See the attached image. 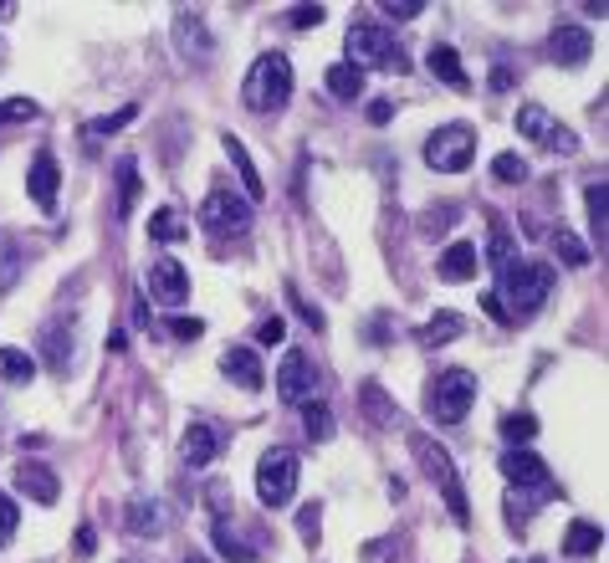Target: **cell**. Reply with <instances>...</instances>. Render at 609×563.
I'll list each match as a JSON object with an SVG mask.
<instances>
[{"mask_svg": "<svg viewBox=\"0 0 609 563\" xmlns=\"http://www.w3.org/2000/svg\"><path fill=\"white\" fill-rule=\"evenodd\" d=\"M553 292V267L548 262H512L507 272H497V302L507 308V318H528L538 313Z\"/></svg>", "mask_w": 609, "mask_h": 563, "instance_id": "obj_1", "label": "cell"}, {"mask_svg": "<svg viewBox=\"0 0 609 563\" xmlns=\"http://www.w3.org/2000/svg\"><path fill=\"white\" fill-rule=\"evenodd\" d=\"M246 108L251 113H282L287 98H292V62L282 52H267L256 57V67L246 72Z\"/></svg>", "mask_w": 609, "mask_h": 563, "instance_id": "obj_2", "label": "cell"}, {"mask_svg": "<svg viewBox=\"0 0 609 563\" xmlns=\"http://www.w3.org/2000/svg\"><path fill=\"white\" fill-rule=\"evenodd\" d=\"M348 67H384V72H405L410 67V57L400 52V41H395V31H384V26H374V21H359L354 31H348Z\"/></svg>", "mask_w": 609, "mask_h": 563, "instance_id": "obj_3", "label": "cell"}, {"mask_svg": "<svg viewBox=\"0 0 609 563\" xmlns=\"http://www.w3.org/2000/svg\"><path fill=\"white\" fill-rule=\"evenodd\" d=\"M476 405V374L466 369H446V374H435L430 384V400H425V415L435 425H461Z\"/></svg>", "mask_w": 609, "mask_h": 563, "instance_id": "obj_4", "label": "cell"}, {"mask_svg": "<svg viewBox=\"0 0 609 563\" xmlns=\"http://www.w3.org/2000/svg\"><path fill=\"white\" fill-rule=\"evenodd\" d=\"M471 154H476V128L471 123H446L425 139V164L435 169V175H461V169L471 164Z\"/></svg>", "mask_w": 609, "mask_h": 563, "instance_id": "obj_5", "label": "cell"}, {"mask_svg": "<svg viewBox=\"0 0 609 563\" xmlns=\"http://www.w3.org/2000/svg\"><path fill=\"white\" fill-rule=\"evenodd\" d=\"M292 492H297V451L277 446L256 466V497H261V507H287Z\"/></svg>", "mask_w": 609, "mask_h": 563, "instance_id": "obj_6", "label": "cell"}, {"mask_svg": "<svg viewBox=\"0 0 609 563\" xmlns=\"http://www.w3.org/2000/svg\"><path fill=\"white\" fill-rule=\"evenodd\" d=\"M415 456H420V466H425V476H430V482L441 487L446 507L456 512V523H466V517H471V507H466V492H461V476H456V466H451L446 446H435V441L415 436Z\"/></svg>", "mask_w": 609, "mask_h": 563, "instance_id": "obj_7", "label": "cell"}, {"mask_svg": "<svg viewBox=\"0 0 609 563\" xmlns=\"http://www.w3.org/2000/svg\"><path fill=\"white\" fill-rule=\"evenodd\" d=\"M277 395L287 405H313V395H318V369H313V359L302 354V349H292L282 359V369H277Z\"/></svg>", "mask_w": 609, "mask_h": 563, "instance_id": "obj_8", "label": "cell"}, {"mask_svg": "<svg viewBox=\"0 0 609 563\" xmlns=\"http://www.w3.org/2000/svg\"><path fill=\"white\" fill-rule=\"evenodd\" d=\"M200 226L205 231H221V236L246 231L251 226V200L246 195H205L200 200Z\"/></svg>", "mask_w": 609, "mask_h": 563, "instance_id": "obj_9", "label": "cell"}, {"mask_svg": "<svg viewBox=\"0 0 609 563\" xmlns=\"http://www.w3.org/2000/svg\"><path fill=\"white\" fill-rule=\"evenodd\" d=\"M57 190H62V169H57V154L41 149L31 159V175H26V195L36 210H57Z\"/></svg>", "mask_w": 609, "mask_h": 563, "instance_id": "obj_10", "label": "cell"}, {"mask_svg": "<svg viewBox=\"0 0 609 563\" xmlns=\"http://www.w3.org/2000/svg\"><path fill=\"white\" fill-rule=\"evenodd\" d=\"M589 52H594V31H584V26H553L548 57H553L558 67H584Z\"/></svg>", "mask_w": 609, "mask_h": 563, "instance_id": "obj_11", "label": "cell"}, {"mask_svg": "<svg viewBox=\"0 0 609 563\" xmlns=\"http://www.w3.org/2000/svg\"><path fill=\"white\" fill-rule=\"evenodd\" d=\"M174 41H180V52H185L195 67H205V62L215 57V41H210V31H205V21H200L195 11H180V16H174Z\"/></svg>", "mask_w": 609, "mask_h": 563, "instance_id": "obj_12", "label": "cell"}, {"mask_svg": "<svg viewBox=\"0 0 609 563\" xmlns=\"http://www.w3.org/2000/svg\"><path fill=\"white\" fill-rule=\"evenodd\" d=\"M502 476L512 487H553V476H548V466L533 456V451H522V446H512V451H502Z\"/></svg>", "mask_w": 609, "mask_h": 563, "instance_id": "obj_13", "label": "cell"}, {"mask_svg": "<svg viewBox=\"0 0 609 563\" xmlns=\"http://www.w3.org/2000/svg\"><path fill=\"white\" fill-rule=\"evenodd\" d=\"M149 292H154L159 302H169V308H180V302L190 297V277H185V267H180V262H169V256H159V262L149 267Z\"/></svg>", "mask_w": 609, "mask_h": 563, "instance_id": "obj_14", "label": "cell"}, {"mask_svg": "<svg viewBox=\"0 0 609 563\" xmlns=\"http://www.w3.org/2000/svg\"><path fill=\"white\" fill-rule=\"evenodd\" d=\"M16 487H21L31 502H41V507H52V502L62 497V487H57V471H52V466H41V461H21V471H16Z\"/></svg>", "mask_w": 609, "mask_h": 563, "instance_id": "obj_15", "label": "cell"}, {"mask_svg": "<svg viewBox=\"0 0 609 563\" xmlns=\"http://www.w3.org/2000/svg\"><path fill=\"white\" fill-rule=\"evenodd\" d=\"M221 374H226L231 384H241V389H261V384H267V369H261L256 349H226Z\"/></svg>", "mask_w": 609, "mask_h": 563, "instance_id": "obj_16", "label": "cell"}, {"mask_svg": "<svg viewBox=\"0 0 609 563\" xmlns=\"http://www.w3.org/2000/svg\"><path fill=\"white\" fill-rule=\"evenodd\" d=\"M430 72L435 77H441L446 82V88H456V93H466L471 88V77H466V67H461V57H456V47H446V41H435V47H430Z\"/></svg>", "mask_w": 609, "mask_h": 563, "instance_id": "obj_17", "label": "cell"}, {"mask_svg": "<svg viewBox=\"0 0 609 563\" xmlns=\"http://www.w3.org/2000/svg\"><path fill=\"white\" fill-rule=\"evenodd\" d=\"M435 272H441V282H466L476 277V246L471 241H451L441 251V262H435Z\"/></svg>", "mask_w": 609, "mask_h": 563, "instance_id": "obj_18", "label": "cell"}, {"mask_svg": "<svg viewBox=\"0 0 609 563\" xmlns=\"http://www.w3.org/2000/svg\"><path fill=\"white\" fill-rule=\"evenodd\" d=\"M221 144H226V154H231V164H236L241 185H246V200H261V195H267V185H261V175H256V164H251L246 144H241L236 134H221Z\"/></svg>", "mask_w": 609, "mask_h": 563, "instance_id": "obj_19", "label": "cell"}, {"mask_svg": "<svg viewBox=\"0 0 609 563\" xmlns=\"http://www.w3.org/2000/svg\"><path fill=\"white\" fill-rule=\"evenodd\" d=\"M128 533H139V538H159V533H164V507H159V502L134 497V502H128Z\"/></svg>", "mask_w": 609, "mask_h": 563, "instance_id": "obj_20", "label": "cell"}, {"mask_svg": "<svg viewBox=\"0 0 609 563\" xmlns=\"http://www.w3.org/2000/svg\"><path fill=\"white\" fill-rule=\"evenodd\" d=\"M215 451H221V441H215V430H210V425H190V430H185L180 456H185L190 466H210V461H215Z\"/></svg>", "mask_w": 609, "mask_h": 563, "instance_id": "obj_21", "label": "cell"}, {"mask_svg": "<svg viewBox=\"0 0 609 563\" xmlns=\"http://www.w3.org/2000/svg\"><path fill=\"white\" fill-rule=\"evenodd\" d=\"M456 333H461V318L456 313H435L430 323L415 328V343H420V349H441V343H451Z\"/></svg>", "mask_w": 609, "mask_h": 563, "instance_id": "obj_22", "label": "cell"}, {"mask_svg": "<svg viewBox=\"0 0 609 563\" xmlns=\"http://www.w3.org/2000/svg\"><path fill=\"white\" fill-rule=\"evenodd\" d=\"M0 379L6 384H31L36 379V354H26V349H0Z\"/></svg>", "mask_w": 609, "mask_h": 563, "instance_id": "obj_23", "label": "cell"}, {"mask_svg": "<svg viewBox=\"0 0 609 563\" xmlns=\"http://www.w3.org/2000/svg\"><path fill=\"white\" fill-rule=\"evenodd\" d=\"M328 93L343 98V103H354V98L364 93V72H359V67H348V62L328 67Z\"/></svg>", "mask_w": 609, "mask_h": 563, "instance_id": "obj_24", "label": "cell"}, {"mask_svg": "<svg viewBox=\"0 0 609 563\" xmlns=\"http://www.w3.org/2000/svg\"><path fill=\"white\" fill-rule=\"evenodd\" d=\"M584 195H589V231H594V241L604 246V236H609V185L599 180V185H589Z\"/></svg>", "mask_w": 609, "mask_h": 563, "instance_id": "obj_25", "label": "cell"}, {"mask_svg": "<svg viewBox=\"0 0 609 563\" xmlns=\"http://www.w3.org/2000/svg\"><path fill=\"white\" fill-rule=\"evenodd\" d=\"M21 272H26V256H21V246H16L11 236H0V292H11V287L21 282Z\"/></svg>", "mask_w": 609, "mask_h": 563, "instance_id": "obj_26", "label": "cell"}, {"mask_svg": "<svg viewBox=\"0 0 609 563\" xmlns=\"http://www.w3.org/2000/svg\"><path fill=\"white\" fill-rule=\"evenodd\" d=\"M41 354H47V364H52L57 374H67V369H72V333L62 338V323L47 328V338H41Z\"/></svg>", "mask_w": 609, "mask_h": 563, "instance_id": "obj_27", "label": "cell"}, {"mask_svg": "<svg viewBox=\"0 0 609 563\" xmlns=\"http://www.w3.org/2000/svg\"><path fill=\"white\" fill-rule=\"evenodd\" d=\"M599 543H604V528H599V523H574V528H569V538H563V548H569L574 558L599 553Z\"/></svg>", "mask_w": 609, "mask_h": 563, "instance_id": "obj_28", "label": "cell"}, {"mask_svg": "<svg viewBox=\"0 0 609 563\" xmlns=\"http://www.w3.org/2000/svg\"><path fill=\"white\" fill-rule=\"evenodd\" d=\"M210 538H215V548H221V553H226L231 563H256V553H251V548L241 543V533H236V528L215 523V528H210Z\"/></svg>", "mask_w": 609, "mask_h": 563, "instance_id": "obj_29", "label": "cell"}, {"mask_svg": "<svg viewBox=\"0 0 609 563\" xmlns=\"http://www.w3.org/2000/svg\"><path fill=\"white\" fill-rule=\"evenodd\" d=\"M517 134H522V139H548L553 123H548V113H543L538 103H522V108H517Z\"/></svg>", "mask_w": 609, "mask_h": 563, "instance_id": "obj_30", "label": "cell"}, {"mask_svg": "<svg viewBox=\"0 0 609 563\" xmlns=\"http://www.w3.org/2000/svg\"><path fill=\"white\" fill-rule=\"evenodd\" d=\"M134 200H139V169L134 159H118V215L134 210Z\"/></svg>", "mask_w": 609, "mask_h": 563, "instance_id": "obj_31", "label": "cell"}, {"mask_svg": "<svg viewBox=\"0 0 609 563\" xmlns=\"http://www.w3.org/2000/svg\"><path fill=\"white\" fill-rule=\"evenodd\" d=\"M149 236H154V241H180V236H185V221H180L174 210H154V215H149Z\"/></svg>", "mask_w": 609, "mask_h": 563, "instance_id": "obj_32", "label": "cell"}, {"mask_svg": "<svg viewBox=\"0 0 609 563\" xmlns=\"http://www.w3.org/2000/svg\"><path fill=\"white\" fill-rule=\"evenodd\" d=\"M538 436V420L533 415H502V441L522 446V441H533Z\"/></svg>", "mask_w": 609, "mask_h": 563, "instance_id": "obj_33", "label": "cell"}, {"mask_svg": "<svg viewBox=\"0 0 609 563\" xmlns=\"http://www.w3.org/2000/svg\"><path fill=\"white\" fill-rule=\"evenodd\" d=\"M302 425H308L313 441H328V436H333V415H328L323 405H302Z\"/></svg>", "mask_w": 609, "mask_h": 563, "instance_id": "obj_34", "label": "cell"}, {"mask_svg": "<svg viewBox=\"0 0 609 563\" xmlns=\"http://www.w3.org/2000/svg\"><path fill=\"white\" fill-rule=\"evenodd\" d=\"M492 175H497L502 185H522V180H528V164H522L517 154H497V164H492Z\"/></svg>", "mask_w": 609, "mask_h": 563, "instance_id": "obj_35", "label": "cell"}, {"mask_svg": "<svg viewBox=\"0 0 609 563\" xmlns=\"http://www.w3.org/2000/svg\"><path fill=\"white\" fill-rule=\"evenodd\" d=\"M487 256H492V267H497V272H507V267L517 262V251H512V236H507L502 226L492 231V251H487Z\"/></svg>", "mask_w": 609, "mask_h": 563, "instance_id": "obj_36", "label": "cell"}, {"mask_svg": "<svg viewBox=\"0 0 609 563\" xmlns=\"http://www.w3.org/2000/svg\"><path fill=\"white\" fill-rule=\"evenodd\" d=\"M41 108L31 98H11V103H0V123H31Z\"/></svg>", "mask_w": 609, "mask_h": 563, "instance_id": "obj_37", "label": "cell"}, {"mask_svg": "<svg viewBox=\"0 0 609 563\" xmlns=\"http://www.w3.org/2000/svg\"><path fill=\"white\" fill-rule=\"evenodd\" d=\"M553 246L563 251V262H569V267H584V262H589V251H584L569 231H553Z\"/></svg>", "mask_w": 609, "mask_h": 563, "instance_id": "obj_38", "label": "cell"}, {"mask_svg": "<svg viewBox=\"0 0 609 563\" xmlns=\"http://www.w3.org/2000/svg\"><path fill=\"white\" fill-rule=\"evenodd\" d=\"M318 517H323L318 502H308V507L297 512V533H302V543H318Z\"/></svg>", "mask_w": 609, "mask_h": 563, "instance_id": "obj_39", "label": "cell"}, {"mask_svg": "<svg viewBox=\"0 0 609 563\" xmlns=\"http://www.w3.org/2000/svg\"><path fill=\"white\" fill-rule=\"evenodd\" d=\"M134 118H139V108L128 103V108H118L113 118H98V123H93V134H118V128H128V123H134Z\"/></svg>", "mask_w": 609, "mask_h": 563, "instance_id": "obj_40", "label": "cell"}, {"mask_svg": "<svg viewBox=\"0 0 609 563\" xmlns=\"http://www.w3.org/2000/svg\"><path fill=\"white\" fill-rule=\"evenodd\" d=\"M287 297H292V308L302 313V323H308V328H323V313H318V308H313V302H308V297H302L297 287H287Z\"/></svg>", "mask_w": 609, "mask_h": 563, "instance_id": "obj_41", "label": "cell"}, {"mask_svg": "<svg viewBox=\"0 0 609 563\" xmlns=\"http://www.w3.org/2000/svg\"><path fill=\"white\" fill-rule=\"evenodd\" d=\"M425 6H415V0H384V16L389 21H415Z\"/></svg>", "mask_w": 609, "mask_h": 563, "instance_id": "obj_42", "label": "cell"}, {"mask_svg": "<svg viewBox=\"0 0 609 563\" xmlns=\"http://www.w3.org/2000/svg\"><path fill=\"white\" fill-rule=\"evenodd\" d=\"M169 333H174V338H200L205 323H200V318H169Z\"/></svg>", "mask_w": 609, "mask_h": 563, "instance_id": "obj_43", "label": "cell"}, {"mask_svg": "<svg viewBox=\"0 0 609 563\" xmlns=\"http://www.w3.org/2000/svg\"><path fill=\"white\" fill-rule=\"evenodd\" d=\"M16 533V502L11 497H0V543H6Z\"/></svg>", "mask_w": 609, "mask_h": 563, "instance_id": "obj_44", "label": "cell"}, {"mask_svg": "<svg viewBox=\"0 0 609 563\" xmlns=\"http://www.w3.org/2000/svg\"><path fill=\"white\" fill-rule=\"evenodd\" d=\"M323 16H328V11H323V6H297V11H292V16H287V21H292V26H318V21H323Z\"/></svg>", "mask_w": 609, "mask_h": 563, "instance_id": "obj_45", "label": "cell"}, {"mask_svg": "<svg viewBox=\"0 0 609 563\" xmlns=\"http://www.w3.org/2000/svg\"><path fill=\"white\" fill-rule=\"evenodd\" d=\"M256 338H261V343H282V338H287V323H282V318H267V323L256 328Z\"/></svg>", "mask_w": 609, "mask_h": 563, "instance_id": "obj_46", "label": "cell"}, {"mask_svg": "<svg viewBox=\"0 0 609 563\" xmlns=\"http://www.w3.org/2000/svg\"><path fill=\"white\" fill-rule=\"evenodd\" d=\"M364 405H369V415H374V420H389V410H384V395H379V384H364Z\"/></svg>", "mask_w": 609, "mask_h": 563, "instance_id": "obj_47", "label": "cell"}, {"mask_svg": "<svg viewBox=\"0 0 609 563\" xmlns=\"http://www.w3.org/2000/svg\"><path fill=\"white\" fill-rule=\"evenodd\" d=\"M482 313H487V318H497V323H512V318H507V308L497 302V292H482Z\"/></svg>", "mask_w": 609, "mask_h": 563, "instance_id": "obj_48", "label": "cell"}, {"mask_svg": "<svg viewBox=\"0 0 609 563\" xmlns=\"http://www.w3.org/2000/svg\"><path fill=\"white\" fill-rule=\"evenodd\" d=\"M389 118H395V108H389L384 98H374V103H369V123H379V128H384Z\"/></svg>", "mask_w": 609, "mask_h": 563, "instance_id": "obj_49", "label": "cell"}, {"mask_svg": "<svg viewBox=\"0 0 609 563\" xmlns=\"http://www.w3.org/2000/svg\"><path fill=\"white\" fill-rule=\"evenodd\" d=\"M548 144H553V149H574L579 139L569 134V128H553V134H548Z\"/></svg>", "mask_w": 609, "mask_h": 563, "instance_id": "obj_50", "label": "cell"}, {"mask_svg": "<svg viewBox=\"0 0 609 563\" xmlns=\"http://www.w3.org/2000/svg\"><path fill=\"white\" fill-rule=\"evenodd\" d=\"M451 221H456V210H441V215H425L420 226H425V231H435V226H451Z\"/></svg>", "mask_w": 609, "mask_h": 563, "instance_id": "obj_51", "label": "cell"}, {"mask_svg": "<svg viewBox=\"0 0 609 563\" xmlns=\"http://www.w3.org/2000/svg\"><path fill=\"white\" fill-rule=\"evenodd\" d=\"M185 563H210V558H200V553H190V558H185Z\"/></svg>", "mask_w": 609, "mask_h": 563, "instance_id": "obj_52", "label": "cell"}]
</instances>
